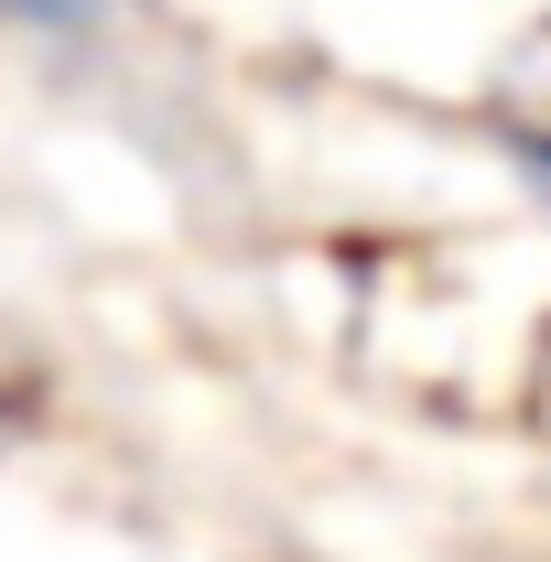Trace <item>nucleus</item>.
Listing matches in <instances>:
<instances>
[{
    "label": "nucleus",
    "instance_id": "1",
    "mask_svg": "<svg viewBox=\"0 0 551 562\" xmlns=\"http://www.w3.org/2000/svg\"><path fill=\"white\" fill-rule=\"evenodd\" d=\"M0 11H22V22H87V0H0Z\"/></svg>",
    "mask_w": 551,
    "mask_h": 562
}]
</instances>
